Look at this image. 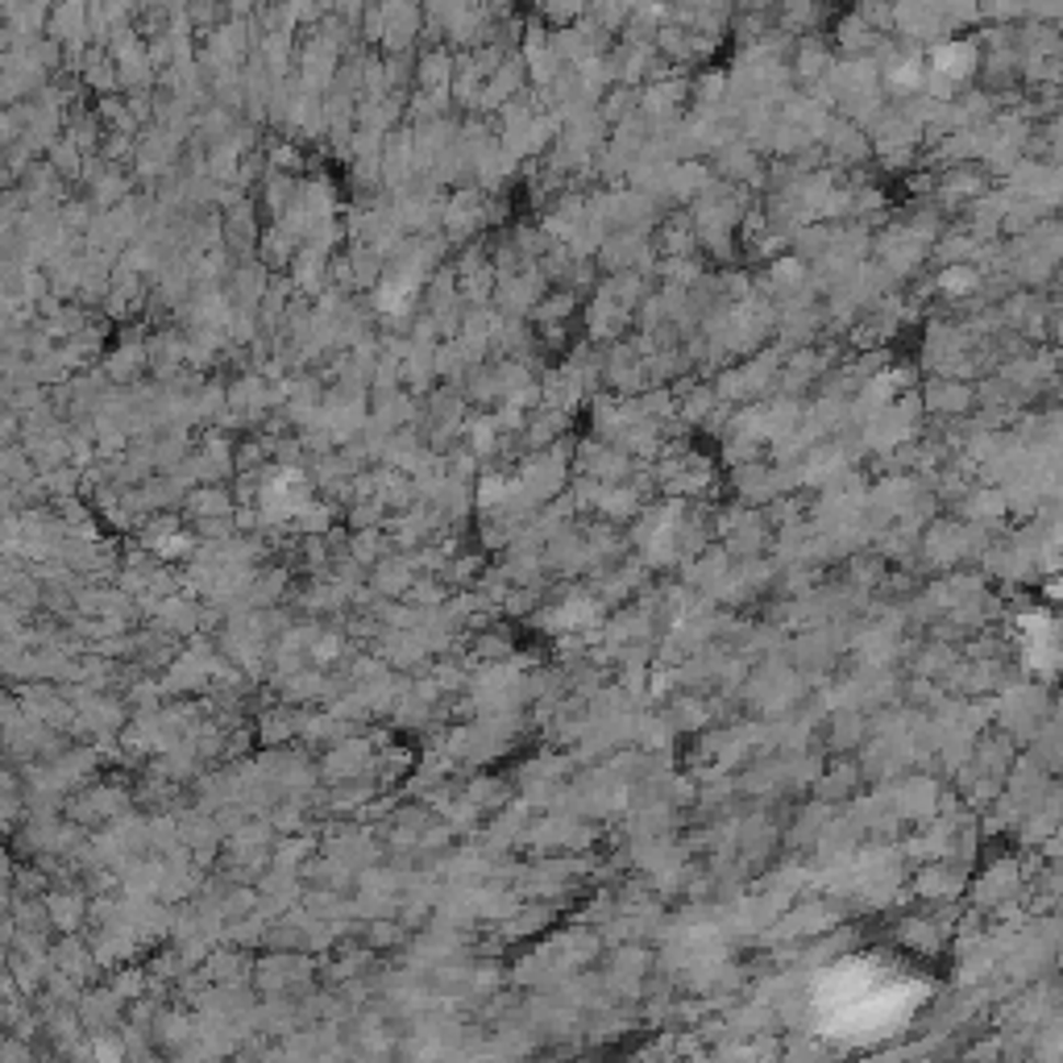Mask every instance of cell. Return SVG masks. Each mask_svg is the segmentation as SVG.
I'll return each instance as SVG.
<instances>
[{"label": "cell", "instance_id": "cell-1", "mask_svg": "<svg viewBox=\"0 0 1063 1063\" xmlns=\"http://www.w3.org/2000/svg\"><path fill=\"white\" fill-rule=\"evenodd\" d=\"M930 71L939 79H951V83H960V79H972L976 76V67H981V50H976V42L968 38H944L935 50H930Z\"/></svg>", "mask_w": 1063, "mask_h": 1063}, {"label": "cell", "instance_id": "cell-2", "mask_svg": "<svg viewBox=\"0 0 1063 1063\" xmlns=\"http://www.w3.org/2000/svg\"><path fill=\"white\" fill-rule=\"evenodd\" d=\"M454 76H457V59L445 50V46H433V50L420 55L415 79H420L424 92H449V88H454Z\"/></svg>", "mask_w": 1063, "mask_h": 1063}, {"label": "cell", "instance_id": "cell-3", "mask_svg": "<svg viewBox=\"0 0 1063 1063\" xmlns=\"http://www.w3.org/2000/svg\"><path fill=\"white\" fill-rule=\"evenodd\" d=\"M536 4V13L545 21H552L557 30L561 25H573V21L586 18V9H591V0H532Z\"/></svg>", "mask_w": 1063, "mask_h": 1063}]
</instances>
